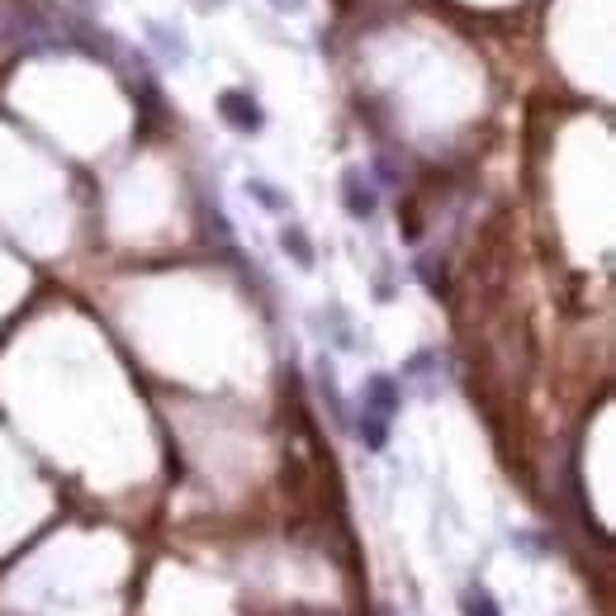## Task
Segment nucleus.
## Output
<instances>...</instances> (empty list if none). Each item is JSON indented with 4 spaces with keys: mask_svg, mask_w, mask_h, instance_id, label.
Returning <instances> with one entry per match:
<instances>
[{
    "mask_svg": "<svg viewBox=\"0 0 616 616\" xmlns=\"http://www.w3.org/2000/svg\"><path fill=\"white\" fill-rule=\"evenodd\" d=\"M218 114H223V119L237 128V133H256V128L266 124L261 105H256L247 91H223V95H218Z\"/></svg>",
    "mask_w": 616,
    "mask_h": 616,
    "instance_id": "f257e3e1",
    "label": "nucleus"
},
{
    "mask_svg": "<svg viewBox=\"0 0 616 616\" xmlns=\"http://www.w3.org/2000/svg\"><path fill=\"white\" fill-rule=\"evenodd\" d=\"M365 413L384 417V422L399 413V384L389 380V375H375V380L365 384Z\"/></svg>",
    "mask_w": 616,
    "mask_h": 616,
    "instance_id": "f03ea898",
    "label": "nucleus"
},
{
    "mask_svg": "<svg viewBox=\"0 0 616 616\" xmlns=\"http://www.w3.org/2000/svg\"><path fill=\"white\" fill-rule=\"evenodd\" d=\"M342 200H346V214H351V218H370V214H375V190L361 181V171H346Z\"/></svg>",
    "mask_w": 616,
    "mask_h": 616,
    "instance_id": "7ed1b4c3",
    "label": "nucleus"
},
{
    "mask_svg": "<svg viewBox=\"0 0 616 616\" xmlns=\"http://www.w3.org/2000/svg\"><path fill=\"white\" fill-rule=\"evenodd\" d=\"M280 247H285V252L294 256V261H299V266H313V247H308V237H304V228H285V233H280Z\"/></svg>",
    "mask_w": 616,
    "mask_h": 616,
    "instance_id": "20e7f679",
    "label": "nucleus"
},
{
    "mask_svg": "<svg viewBox=\"0 0 616 616\" xmlns=\"http://www.w3.org/2000/svg\"><path fill=\"white\" fill-rule=\"evenodd\" d=\"M361 441L370 446V451H384V441H389V422L384 417H361Z\"/></svg>",
    "mask_w": 616,
    "mask_h": 616,
    "instance_id": "39448f33",
    "label": "nucleus"
},
{
    "mask_svg": "<svg viewBox=\"0 0 616 616\" xmlns=\"http://www.w3.org/2000/svg\"><path fill=\"white\" fill-rule=\"evenodd\" d=\"M29 29V15H19V10H0V43L5 38H15V34H24Z\"/></svg>",
    "mask_w": 616,
    "mask_h": 616,
    "instance_id": "423d86ee",
    "label": "nucleus"
},
{
    "mask_svg": "<svg viewBox=\"0 0 616 616\" xmlns=\"http://www.w3.org/2000/svg\"><path fill=\"white\" fill-rule=\"evenodd\" d=\"M465 616H498V607L489 602V593H470L465 598Z\"/></svg>",
    "mask_w": 616,
    "mask_h": 616,
    "instance_id": "0eeeda50",
    "label": "nucleus"
},
{
    "mask_svg": "<svg viewBox=\"0 0 616 616\" xmlns=\"http://www.w3.org/2000/svg\"><path fill=\"white\" fill-rule=\"evenodd\" d=\"M247 190H252L256 200H266V209H285V200H280V195H275L271 185H261V181H252V185H247Z\"/></svg>",
    "mask_w": 616,
    "mask_h": 616,
    "instance_id": "6e6552de",
    "label": "nucleus"
},
{
    "mask_svg": "<svg viewBox=\"0 0 616 616\" xmlns=\"http://www.w3.org/2000/svg\"><path fill=\"white\" fill-rule=\"evenodd\" d=\"M304 0H275V10H299Z\"/></svg>",
    "mask_w": 616,
    "mask_h": 616,
    "instance_id": "1a4fd4ad",
    "label": "nucleus"
}]
</instances>
